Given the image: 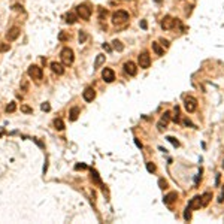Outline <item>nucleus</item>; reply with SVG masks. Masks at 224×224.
<instances>
[{
  "mask_svg": "<svg viewBox=\"0 0 224 224\" xmlns=\"http://www.w3.org/2000/svg\"><path fill=\"white\" fill-rule=\"evenodd\" d=\"M60 58L61 61H63V64H66V66H70L72 63H73L75 60V55H73V51H72V48H63L60 52Z\"/></svg>",
  "mask_w": 224,
  "mask_h": 224,
  "instance_id": "nucleus-1",
  "label": "nucleus"
},
{
  "mask_svg": "<svg viewBox=\"0 0 224 224\" xmlns=\"http://www.w3.org/2000/svg\"><path fill=\"white\" fill-rule=\"evenodd\" d=\"M76 14H78V17H81L82 20H90V17H91V7L88 5H85V3H82L79 6H76Z\"/></svg>",
  "mask_w": 224,
  "mask_h": 224,
  "instance_id": "nucleus-2",
  "label": "nucleus"
},
{
  "mask_svg": "<svg viewBox=\"0 0 224 224\" xmlns=\"http://www.w3.org/2000/svg\"><path fill=\"white\" fill-rule=\"evenodd\" d=\"M129 20V14L126 12V11H117V12H114V15H112V22L114 24H124L126 21Z\"/></svg>",
  "mask_w": 224,
  "mask_h": 224,
  "instance_id": "nucleus-3",
  "label": "nucleus"
},
{
  "mask_svg": "<svg viewBox=\"0 0 224 224\" xmlns=\"http://www.w3.org/2000/svg\"><path fill=\"white\" fill-rule=\"evenodd\" d=\"M137 63H139V66L142 69H148L151 66V57L147 51H142L141 54L137 55Z\"/></svg>",
  "mask_w": 224,
  "mask_h": 224,
  "instance_id": "nucleus-4",
  "label": "nucleus"
},
{
  "mask_svg": "<svg viewBox=\"0 0 224 224\" xmlns=\"http://www.w3.org/2000/svg\"><path fill=\"white\" fill-rule=\"evenodd\" d=\"M184 108L187 112H194L197 109V100L193 97V96H188L184 99Z\"/></svg>",
  "mask_w": 224,
  "mask_h": 224,
  "instance_id": "nucleus-5",
  "label": "nucleus"
},
{
  "mask_svg": "<svg viewBox=\"0 0 224 224\" xmlns=\"http://www.w3.org/2000/svg\"><path fill=\"white\" fill-rule=\"evenodd\" d=\"M177 24H178V21L175 20V18H172L170 15L163 17V20H162V22H160V26H162V28H163V30H170V28L175 27Z\"/></svg>",
  "mask_w": 224,
  "mask_h": 224,
  "instance_id": "nucleus-6",
  "label": "nucleus"
},
{
  "mask_svg": "<svg viewBox=\"0 0 224 224\" xmlns=\"http://www.w3.org/2000/svg\"><path fill=\"white\" fill-rule=\"evenodd\" d=\"M169 121H170V112H169V111H166L163 115H162V118H160L158 124H157V127H158V132H163V130L167 127Z\"/></svg>",
  "mask_w": 224,
  "mask_h": 224,
  "instance_id": "nucleus-7",
  "label": "nucleus"
},
{
  "mask_svg": "<svg viewBox=\"0 0 224 224\" xmlns=\"http://www.w3.org/2000/svg\"><path fill=\"white\" fill-rule=\"evenodd\" d=\"M28 76L33 79H42V69L39 66H30L28 67Z\"/></svg>",
  "mask_w": 224,
  "mask_h": 224,
  "instance_id": "nucleus-8",
  "label": "nucleus"
},
{
  "mask_svg": "<svg viewBox=\"0 0 224 224\" xmlns=\"http://www.w3.org/2000/svg\"><path fill=\"white\" fill-rule=\"evenodd\" d=\"M124 72L127 75H130V76H135L137 73V67H136V64L133 61H126L124 63Z\"/></svg>",
  "mask_w": 224,
  "mask_h": 224,
  "instance_id": "nucleus-9",
  "label": "nucleus"
},
{
  "mask_svg": "<svg viewBox=\"0 0 224 224\" xmlns=\"http://www.w3.org/2000/svg\"><path fill=\"white\" fill-rule=\"evenodd\" d=\"M102 78H103V81L109 84V82H112L114 79H115V73H114V70H112V69H103Z\"/></svg>",
  "mask_w": 224,
  "mask_h": 224,
  "instance_id": "nucleus-10",
  "label": "nucleus"
},
{
  "mask_svg": "<svg viewBox=\"0 0 224 224\" xmlns=\"http://www.w3.org/2000/svg\"><path fill=\"white\" fill-rule=\"evenodd\" d=\"M20 33H21V32H20V28H18V27L9 28V32L6 33V39H7L9 42H12V41H15V39L20 36Z\"/></svg>",
  "mask_w": 224,
  "mask_h": 224,
  "instance_id": "nucleus-11",
  "label": "nucleus"
},
{
  "mask_svg": "<svg viewBox=\"0 0 224 224\" xmlns=\"http://www.w3.org/2000/svg\"><path fill=\"white\" fill-rule=\"evenodd\" d=\"M82 96H84V100H85V102H93V99L96 97V91L91 88V87H88V88L84 90Z\"/></svg>",
  "mask_w": 224,
  "mask_h": 224,
  "instance_id": "nucleus-12",
  "label": "nucleus"
},
{
  "mask_svg": "<svg viewBox=\"0 0 224 224\" xmlns=\"http://www.w3.org/2000/svg\"><path fill=\"white\" fill-rule=\"evenodd\" d=\"M200 206H202V196H194L190 200V203H188L190 209H199Z\"/></svg>",
  "mask_w": 224,
  "mask_h": 224,
  "instance_id": "nucleus-13",
  "label": "nucleus"
},
{
  "mask_svg": "<svg viewBox=\"0 0 224 224\" xmlns=\"http://www.w3.org/2000/svg\"><path fill=\"white\" fill-rule=\"evenodd\" d=\"M51 69H52V72L54 73H57V75H63L64 73V67L61 66L60 63H51Z\"/></svg>",
  "mask_w": 224,
  "mask_h": 224,
  "instance_id": "nucleus-14",
  "label": "nucleus"
},
{
  "mask_svg": "<svg viewBox=\"0 0 224 224\" xmlns=\"http://www.w3.org/2000/svg\"><path fill=\"white\" fill-rule=\"evenodd\" d=\"M177 199H178V194H177V193H169L167 196H164L163 202H164L166 205H172L173 202H175V200H177Z\"/></svg>",
  "mask_w": 224,
  "mask_h": 224,
  "instance_id": "nucleus-15",
  "label": "nucleus"
},
{
  "mask_svg": "<svg viewBox=\"0 0 224 224\" xmlns=\"http://www.w3.org/2000/svg\"><path fill=\"white\" fill-rule=\"evenodd\" d=\"M211 199H212V194H211L209 191H206L202 194V206H208L211 202Z\"/></svg>",
  "mask_w": 224,
  "mask_h": 224,
  "instance_id": "nucleus-16",
  "label": "nucleus"
},
{
  "mask_svg": "<svg viewBox=\"0 0 224 224\" xmlns=\"http://www.w3.org/2000/svg\"><path fill=\"white\" fill-rule=\"evenodd\" d=\"M105 58H106V57H105L103 54H99V55H97V57H96V61H94V69H99V67H100L103 63H105Z\"/></svg>",
  "mask_w": 224,
  "mask_h": 224,
  "instance_id": "nucleus-17",
  "label": "nucleus"
},
{
  "mask_svg": "<svg viewBox=\"0 0 224 224\" xmlns=\"http://www.w3.org/2000/svg\"><path fill=\"white\" fill-rule=\"evenodd\" d=\"M69 115H70V121H76L78 120V115H79V108H72L70 109V112H69Z\"/></svg>",
  "mask_w": 224,
  "mask_h": 224,
  "instance_id": "nucleus-18",
  "label": "nucleus"
},
{
  "mask_svg": "<svg viewBox=\"0 0 224 224\" xmlns=\"http://www.w3.org/2000/svg\"><path fill=\"white\" fill-rule=\"evenodd\" d=\"M152 51H154L157 55H163L164 54V49L160 47V43H157V42H152Z\"/></svg>",
  "mask_w": 224,
  "mask_h": 224,
  "instance_id": "nucleus-19",
  "label": "nucleus"
},
{
  "mask_svg": "<svg viewBox=\"0 0 224 224\" xmlns=\"http://www.w3.org/2000/svg\"><path fill=\"white\" fill-rule=\"evenodd\" d=\"M76 20H78V15L73 14V12H70V14L66 15V22H67V24H75Z\"/></svg>",
  "mask_w": 224,
  "mask_h": 224,
  "instance_id": "nucleus-20",
  "label": "nucleus"
},
{
  "mask_svg": "<svg viewBox=\"0 0 224 224\" xmlns=\"http://www.w3.org/2000/svg\"><path fill=\"white\" fill-rule=\"evenodd\" d=\"M112 47H114V49H117V51H118V52H121L122 49H124V45H122L121 42L120 41H112Z\"/></svg>",
  "mask_w": 224,
  "mask_h": 224,
  "instance_id": "nucleus-21",
  "label": "nucleus"
},
{
  "mask_svg": "<svg viewBox=\"0 0 224 224\" xmlns=\"http://www.w3.org/2000/svg\"><path fill=\"white\" fill-rule=\"evenodd\" d=\"M91 179H93L96 184H100V185H102V181H100V178H99V173H97V170L91 169Z\"/></svg>",
  "mask_w": 224,
  "mask_h": 224,
  "instance_id": "nucleus-22",
  "label": "nucleus"
},
{
  "mask_svg": "<svg viewBox=\"0 0 224 224\" xmlns=\"http://www.w3.org/2000/svg\"><path fill=\"white\" fill-rule=\"evenodd\" d=\"M54 126H55V129L60 130V132H61L63 129H64V122L61 121L60 118H55V120H54Z\"/></svg>",
  "mask_w": 224,
  "mask_h": 224,
  "instance_id": "nucleus-23",
  "label": "nucleus"
},
{
  "mask_svg": "<svg viewBox=\"0 0 224 224\" xmlns=\"http://www.w3.org/2000/svg\"><path fill=\"white\" fill-rule=\"evenodd\" d=\"M78 39H79V43H84V42L87 41V33H85L84 30H81L79 34H78Z\"/></svg>",
  "mask_w": 224,
  "mask_h": 224,
  "instance_id": "nucleus-24",
  "label": "nucleus"
},
{
  "mask_svg": "<svg viewBox=\"0 0 224 224\" xmlns=\"http://www.w3.org/2000/svg\"><path fill=\"white\" fill-rule=\"evenodd\" d=\"M190 208H188V206H187V209H185V212H184V220H185V221H190L191 220V212H190Z\"/></svg>",
  "mask_w": 224,
  "mask_h": 224,
  "instance_id": "nucleus-25",
  "label": "nucleus"
},
{
  "mask_svg": "<svg viewBox=\"0 0 224 224\" xmlns=\"http://www.w3.org/2000/svg\"><path fill=\"white\" fill-rule=\"evenodd\" d=\"M147 169H148L149 173H154V172H156V164L148 162V163H147Z\"/></svg>",
  "mask_w": 224,
  "mask_h": 224,
  "instance_id": "nucleus-26",
  "label": "nucleus"
},
{
  "mask_svg": "<svg viewBox=\"0 0 224 224\" xmlns=\"http://www.w3.org/2000/svg\"><path fill=\"white\" fill-rule=\"evenodd\" d=\"M158 187H160L162 190H164V188H167V182L164 181L163 178H160V179H158Z\"/></svg>",
  "mask_w": 224,
  "mask_h": 224,
  "instance_id": "nucleus-27",
  "label": "nucleus"
},
{
  "mask_svg": "<svg viewBox=\"0 0 224 224\" xmlns=\"http://www.w3.org/2000/svg\"><path fill=\"white\" fill-rule=\"evenodd\" d=\"M167 141H169V142L172 143L173 147H179V142H178V141L175 139V137H173V136H167Z\"/></svg>",
  "mask_w": 224,
  "mask_h": 224,
  "instance_id": "nucleus-28",
  "label": "nucleus"
},
{
  "mask_svg": "<svg viewBox=\"0 0 224 224\" xmlns=\"http://www.w3.org/2000/svg\"><path fill=\"white\" fill-rule=\"evenodd\" d=\"M15 109H17V105L15 103H9L6 106V112H14Z\"/></svg>",
  "mask_w": 224,
  "mask_h": 224,
  "instance_id": "nucleus-29",
  "label": "nucleus"
},
{
  "mask_svg": "<svg viewBox=\"0 0 224 224\" xmlns=\"http://www.w3.org/2000/svg\"><path fill=\"white\" fill-rule=\"evenodd\" d=\"M173 121H175V122H179V109H178V106L175 108V115H173Z\"/></svg>",
  "mask_w": 224,
  "mask_h": 224,
  "instance_id": "nucleus-30",
  "label": "nucleus"
},
{
  "mask_svg": "<svg viewBox=\"0 0 224 224\" xmlns=\"http://www.w3.org/2000/svg\"><path fill=\"white\" fill-rule=\"evenodd\" d=\"M0 51H2V52L9 51V43H0Z\"/></svg>",
  "mask_w": 224,
  "mask_h": 224,
  "instance_id": "nucleus-31",
  "label": "nucleus"
},
{
  "mask_svg": "<svg viewBox=\"0 0 224 224\" xmlns=\"http://www.w3.org/2000/svg\"><path fill=\"white\" fill-rule=\"evenodd\" d=\"M184 124H185V126H190V127H194V129H196V126H194V124H193V122H191L188 118H185V120H184Z\"/></svg>",
  "mask_w": 224,
  "mask_h": 224,
  "instance_id": "nucleus-32",
  "label": "nucleus"
},
{
  "mask_svg": "<svg viewBox=\"0 0 224 224\" xmlns=\"http://www.w3.org/2000/svg\"><path fill=\"white\" fill-rule=\"evenodd\" d=\"M75 169L76 170H84V169H87V166H85V164H76V166H75Z\"/></svg>",
  "mask_w": 224,
  "mask_h": 224,
  "instance_id": "nucleus-33",
  "label": "nucleus"
},
{
  "mask_svg": "<svg viewBox=\"0 0 224 224\" xmlns=\"http://www.w3.org/2000/svg\"><path fill=\"white\" fill-rule=\"evenodd\" d=\"M70 36H67V34H64V33H60V36H58V39L60 41H66V39H69Z\"/></svg>",
  "mask_w": 224,
  "mask_h": 224,
  "instance_id": "nucleus-34",
  "label": "nucleus"
},
{
  "mask_svg": "<svg viewBox=\"0 0 224 224\" xmlns=\"http://www.w3.org/2000/svg\"><path fill=\"white\" fill-rule=\"evenodd\" d=\"M102 47H103V49H105V51H106V52H111V51H112V48L109 47L108 43H103Z\"/></svg>",
  "mask_w": 224,
  "mask_h": 224,
  "instance_id": "nucleus-35",
  "label": "nucleus"
},
{
  "mask_svg": "<svg viewBox=\"0 0 224 224\" xmlns=\"http://www.w3.org/2000/svg\"><path fill=\"white\" fill-rule=\"evenodd\" d=\"M200 178H202V169H200V172L197 173V177H196V179H194V182H196V185L199 184V181H200Z\"/></svg>",
  "mask_w": 224,
  "mask_h": 224,
  "instance_id": "nucleus-36",
  "label": "nucleus"
},
{
  "mask_svg": "<svg viewBox=\"0 0 224 224\" xmlns=\"http://www.w3.org/2000/svg\"><path fill=\"white\" fill-rule=\"evenodd\" d=\"M21 111H22V112H27V114L32 112V109L28 108V106H21Z\"/></svg>",
  "mask_w": 224,
  "mask_h": 224,
  "instance_id": "nucleus-37",
  "label": "nucleus"
},
{
  "mask_svg": "<svg viewBox=\"0 0 224 224\" xmlns=\"http://www.w3.org/2000/svg\"><path fill=\"white\" fill-rule=\"evenodd\" d=\"M223 202H224V190L221 191V194L218 197V203H223Z\"/></svg>",
  "mask_w": 224,
  "mask_h": 224,
  "instance_id": "nucleus-38",
  "label": "nucleus"
},
{
  "mask_svg": "<svg viewBox=\"0 0 224 224\" xmlns=\"http://www.w3.org/2000/svg\"><path fill=\"white\" fill-rule=\"evenodd\" d=\"M49 109H51V106H49V105H48V103H43V105H42V111H49Z\"/></svg>",
  "mask_w": 224,
  "mask_h": 224,
  "instance_id": "nucleus-39",
  "label": "nucleus"
},
{
  "mask_svg": "<svg viewBox=\"0 0 224 224\" xmlns=\"http://www.w3.org/2000/svg\"><path fill=\"white\" fill-rule=\"evenodd\" d=\"M106 14H108V11H106V9H100V20H102L103 17H106Z\"/></svg>",
  "mask_w": 224,
  "mask_h": 224,
  "instance_id": "nucleus-40",
  "label": "nucleus"
},
{
  "mask_svg": "<svg viewBox=\"0 0 224 224\" xmlns=\"http://www.w3.org/2000/svg\"><path fill=\"white\" fill-rule=\"evenodd\" d=\"M160 42H162V45H163V47H169V41H166V39H160Z\"/></svg>",
  "mask_w": 224,
  "mask_h": 224,
  "instance_id": "nucleus-41",
  "label": "nucleus"
},
{
  "mask_svg": "<svg viewBox=\"0 0 224 224\" xmlns=\"http://www.w3.org/2000/svg\"><path fill=\"white\" fill-rule=\"evenodd\" d=\"M135 143H136V147H137V148H142V143H141V141H139L137 137H135Z\"/></svg>",
  "mask_w": 224,
  "mask_h": 224,
  "instance_id": "nucleus-42",
  "label": "nucleus"
},
{
  "mask_svg": "<svg viewBox=\"0 0 224 224\" xmlns=\"http://www.w3.org/2000/svg\"><path fill=\"white\" fill-rule=\"evenodd\" d=\"M14 9L15 11H22V6H21V5H15Z\"/></svg>",
  "mask_w": 224,
  "mask_h": 224,
  "instance_id": "nucleus-43",
  "label": "nucleus"
},
{
  "mask_svg": "<svg viewBox=\"0 0 224 224\" xmlns=\"http://www.w3.org/2000/svg\"><path fill=\"white\" fill-rule=\"evenodd\" d=\"M141 26H142V28H147V21H142V22H141Z\"/></svg>",
  "mask_w": 224,
  "mask_h": 224,
  "instance_id": "nucleus-44",
  "label": "nucleus"
},
{
  "mask_svg": "<svg viewBox=\"0 0 224 224\" xmlns=\"http://www.w3.org/2000/svg\"><path fill=\"white\" fill-rule=\"evenodd\" d=\"M154 2H156V3H162L163 0H154Z\"/></svg>",
  "mask_w": 224,
  "mask_h": 224,
  "instance_id": "nucleus-45",
  "label": "nucleus"
},
{
  "mask_svg": "<svg viewBox=\"0 0 224 224\" xmlns=\"http://www.w3.org/2000/svg\"><path fill=\"white\" fill-rule=\"evenodd\" d=\"M221 167H223V169H224V162H223V164H221Z\"/></svg>",
  "mask_w": 224,
  "mask_h": 224,
  "instance_id": "nucleus-46",
  "label": "nucleus"
}]
</instances>
